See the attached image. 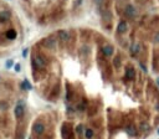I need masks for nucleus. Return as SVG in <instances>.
Here are the masks:
<instances>
[{"instance_id":"0eeeda50","label":"nucleus","mask_w":159,"mask_h":139,"mask_svg":"<svg viewBox=\"0 0 159 139\" xmlns=\"http://www.w3.org/2000/svg\"><path fill=\"white\" fill-rule=\"evenodd\" d=\"M10 19V12L9 11H0V23H5Z\"/></svg>"},{"instance_id":"f257e3e1","label":"nucleus","mask_w":159,"mask_h":139,"mask_svg":"<svg viewBox=\"0 0 159 139\" xmlns=\"http://www.w3.org/2000/svg\"><path fill=\"white\" fill-rule=\"evenodd\" d=\"M32 66L35 68H41V67H45L46 66V61L42 56H35L32 58Z\"/></svg>"},{"instance_id":"6e6552de","label":"nucleus","mask_w":159,"mask_h":139,"mask_svg":"<svg viewBox=\"0 0 159 139\" xmlns=\"http://www.w3.org/2000/svg\"><path fill=\"white\" fill-rule=\"evenodd\" d=\"M117 31H118L119 34H124V32L127 31V24H126V21H121V23L118 24Z\"/></svg>"},{"instance_id":"4468645a","label":"nucleus","mask_w":159,"mask_h":139,"mask_svg":"<svg viewBox=\"0 0 159 139\" xmlns=\"http://www.w3.org/2000/svg\"><path fill=\"white\" fill-rule=\"evenodd\" d=\"M21 88H23V90H31L32 86H31V83L29 82L27 79H25V81L21 83Z\"/></svg>"},{"instance_id":"a878e982","label":"nucleus","mask_w":159,"mask_h":139,"mask_svg":"<svg viewBox=\"0 0 159 139\" xmlns=\"http://www.w3.org/2000/svg\"><path fill=\"white\" fill-rule=\"evenodd\" d=\"M95 1H96L97 4H101V3H102V1H103V0H95Z\"/></svg>"},{"instance_id":"7ed1b4c3","label":"nucleus","mask_w":159,"mask_h":139,"mask_svg":"<svg viewBox=\"0 0 159 139\" xmlns=\"http://www.w3.org/2000/svg\"><path fill=\"white\" fill-rule=\"evenodd\" d=\"M42 43H44V46L46 48H56V40L54 37H46L44 39V41H42Z\"/></svg>"},{"instance_id":"f3484780","label":"nucleus","mask_w":159,"mask_h":139,"mask_svg":"<svg viewBox=\"0 0 159 139\" xmlns=\"http://www.w3.org/2000/svg\"><path fill=\"white\" fill-rule=\"evenodd\" d=\"M141 129H142V130H148V129H149V126H148L147 123H142V124H141Z\"/></svg>"},{"instance_id":"9b49d317","label":"nucleus","mask_w":159,"mask_h":139,"mask_svg":"<svg viewBox=\"0 0 159 139\" xmlns=\"http://www.w3.org/2000/svg\"><path fill=\"white\" fill-rule=\"evenodd\" d=\"M126 132H127V134H129L131 137L137 135V129H135L133 126H128V127H126Z\"/></svg>"},{"instance_id":"aec40b11","label":"nucleus","mask_w":159,"mask_h":139,"mask_svg":"<svg viewBox=\"0 0 159 139\" xmlns=\"http://www.w3.org/2000/svg\"><path fill=\"white\" fill-rule=\"evenodd\" d=\"M103 18H104L106 20H110V19H111V14L108 12V11H104V12H103Z\"/></svg>"},{"instance_id":"bb28decb","label":"nucleus","mask_w":159,"mask_h":139,"mask_svg":"<svg viewBox=\"0 0 159 139\" xmlns=\"http://www.w3.org/2000/svg\"><path fill=\"white\" fill-rule=\"evenodd\" d=\"M157 85H158V86H159V77H158V78H157Z\"/></svg>"},{"instance_id":"9d476101","label":"nucleus","mask_w":159,"mask_h":139,"mask_svg":"<svg viewBox=\"0 0 159 139\" xmlns=\"http://www.w3.org/2000/svg\"><path fill=\"white\" fill-rule=\"evenodd\" d=\"M59 36H60V39H61V40H63V41L70 40V34H68L67 31H65V30L59 31Z\"/></svg>"},{"instance_id":"4be33fe9","label":"nucleus","mask_w":159,"mask_h":139,"mask_svg":"<svg viewBox=\"0 0 159 139\" xmlns=\"http://www.w3.org/2000/svg\"><path fill=\"white\" fill-rule=\"evenodd\" d=\"M139 66H141V68H142V71H143V72H146V73H147V72H148V70H147V67H146V65H143V63H141Z\"/></svg>"},{"instance_id":"1a4fd4ad","label":"nucleus","mask_w":159,"mask_h":139,"mask_svg":"<svg viewBox=\"0 0 159 139\" xmlns=\"http://www.w3.org/2000/svg\"><path fill=\"white\" fill-rule=\"evenodd\" d=\"M102 52L104 56H111L113 54V47L111 45H106L103 48H102Z\"/></svg>"},{"instance_id":"39448f33","label":"nucleus","mask_w":159,"mask_h":139,"mask_svg":"<svg viewBox=\"0 0 159 139\" xmlns=\"http://www.w3.org/2000/svg\"><path fill=\"white\" fill-rule=\"evenodd\" d=\"M32 130H34V133L35 134H42L44 133V130H45V127H44V124L40 123V122H36L34 124V127H32Z\"/></svg>"},{"instance_id":"412c9836","label":"nucleus","mask_w":159,"mask_h":139,"mask_svg":"<svg viewBox=\"0 0 159 139\" xmlns=\"http://www.w3.org/2000/svg\"><path fill=\"white\" fill-rule=\"evenodd\" d=\"M86 108V102H83V103L78 104V109H81V111H83V109Z\"/></svg>"},{"instance_id":"423d86ee","label":"nucleus","mask_w":159,"mask_h":139,"mask_svg":"<svg viewBox=\"0 0 159 139\" xmlns=\"http://www.w3.org/2000/svg\"><path fill=\"white\" fill-rule=\"evenodd\" d=\"M134 77H135V71H134V68L128 67L126 70V78L127 79H134Z\"/></svg>"},{"instance_id":"6ab92c4d","label":"nucleus","mask_w":159,"mask_h":139,"mask_svg":"<svg viewBox=\"0 0 159 139\" xmlns=\"http://www.w3.org/2000/svg\"><path fill=\"white\" fill-rule=\"evenodd\" d=\"M82 130H83V127L81 126V124H80V126H77V127H76V132H77L78 134H81V133H82Z\"/></svg>"},{"instance_id":"20e7f679","label":"nucleus","mask_w":159,"mask_h":139,"mask_svg":"<svg viewBox=\"0 0 159 139\" xmlns=\"http://www.w3.org/2000/svg\"><path fill=\"white\" fill-rule=\"evenodd\" d=\"M124 14L128 18H134L137 15V9L134 8L133 5H127L126 9H124Z\"/></svg>"},{"instance_id":"f03ea898","label":"nucleus","mask_w":159,"mask_h":139,"mask_svg":"<svg viewBox=\"0 0 159 139\" xmlns=\"http://www.w3.org/2000/svg\"><path fill=\"white\" fill-rule=\"evenodd\" d=\"M24 108H25V102L19 101L16 107H15V117L16 118H20V117L24 115Z\"/></svg>"},{"instance_id":"393cba45","label":"nucleus","mask_w":159,"mask_h":139,"mask_svg":"<svg viewBox=\"0 0 159 139\" xmlns=\"http://www.w3.org/2000/svg\"><path fill=\"white\" fill-rule=\"evenodd\" d=\"M155 42H159V34L155 36Z\"/></svg>"},{"instance_id":"a211bd4d","label":"nucleus","mask_w":159,"mask_h":139,"mask_svg":"<svg viewBox=\"0 0 159 139\" xmlns=\"http://www.w3.org/2000/svg\"><path fill=\"white\" fill-rule=\"evenodd\" d=\"M14 65V62H12V60H8V61H6L5 62V66H6V68H10L11 67V66Z\"/></svg>"},{"instance_id":"2eb2a0df","label":"nucleus","mask_w":159,"mask_h":139,"mask_svg":"<svg viewBox=\"0 0 159 139\" xmlns=\"http://www.w3.org/2000/svg\"><path fill=\"white\" fill-rule=\"evenodd\" d=\"M85 135H86V138H87V139H91L93 137V130L92 129H86L85 130Z\"/></svg>"},{"instance_id":"dca6fc26","label":"nucleus","mask_w":159,"mask_h":139,"mask_svg":"<svg viewBox=\"0 0 159 139\" xmlns=\"http://www.w3.org/2000/svg\"><path fill=\"white\" fill-rule=\"evenodd\" d=\"M113 65H114V67L116 68H118L119 66H121V58L117 56V57H114V60H113Z\"/></svg>"},{"instance_id":"f8f14e48","label":"nucleus","mask_w":159,"mask_h":139,"mask_svg":"<svg viewBox=\"0 0 159 139\" xmlns=\"http://www.w3.org/2000/svg\"><path fill=\"white\" fill-rule=\"evenodd\" d=\"M141 51V46L138 45V43H133V45L131 46V54L132 55H137Z\"/></svg>"},{"instance_id":"5701e85b","label":"nucleus","mask_w":159,"mask_h":139,"mask_svg":"<svg viewBox=\"0 0 159 139\" xmlns=\"http://www.w3.org/2000/svg\"><path fill=\"white\" fill-rule=\"evenodd\" d=\"M20 70H21V66H20L19 63H16V65H15V71H16V72H19Z\"/></svg>"},{"instance_id":"b1692460","label":"nucleus","mask_w":159,"mask_h":139,"mask_svg":"<svg viewBox=\"0 0 159 139\" xmlns=\"http://www.w3.org/2000/svg\"><path fill=\"white\" fill-rule=\"evenodd\" d=\"M0 107H3V109H5L6 108V103L5 102H1V103H0Z\"/></svg>"},{"instance_id":"cd10ccee","label":"nucleus","mask_w":159,"mask_h":139,"mask_svg":"<svg viewBox=\"0 0 159 139\" xmlns=\"http://www.w3.org/2000/svg\"><path fill=\"white\" fill-rule=\"evenodd\" d=\"M158 134H159V129H158Z\"/></svg>"},{"instance_id":"ddd939ff","label":"nucleus","mask_w":159,"mask_h":139,"mask_svg":"<svg viewBox=\"0 0 159 139\" xmlns=\"http://www.w3.org/2000/svg\"><path fill=\"white\" fill-rule=\"evenodd\" d=\"M6 37H8L9 40H14V39H16V31L15 30H9V31H6Z\"/></svg>"}]
</instances>
